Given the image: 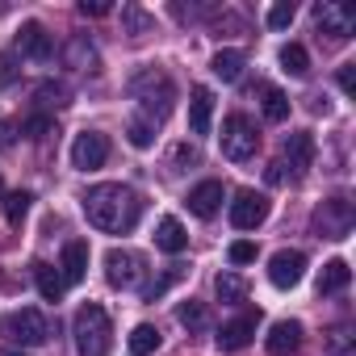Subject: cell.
I'll return each mask as SVG.
<instances>
[{
  "label": "cell",
  "mask_w": 356,
  "mask_h": 356,
  "mask_svg": "<svg viewBox=\"0 0 356 356\" xmlns=\"http://www.w3.org/2000/svg\"><path fill=\"white\" fill-rule=\"evenodd\" d=\"M84 214L105 235H130L143 218V197L130 185H97L84 193Z\"/></svg>",
  "instance_id": "cell-1"
},
{
  "label": "cell",
  "mask_w": 356,
  "mask_h": 356,
  "mask_svg": "<svg viewBox=\"0 0 356 356\" xmlns=\"http://www.w3.org/2000/svg\"><path fill=\"white\" fill-rule=\"evenodd\" d=\"M130 92H134V101H138V118L143 122H151V126H159L168 113H172V101H176V88H172V80L163 76V72H155V67H147V72H138L134 80H130Z\"/></svg>",
  "instance_id": "cell-2"
},
{
  "label": "cell",
  "mask_w": 356,
  "mask_h": 356,
  "mask_svg": "<svg viewBox=\"0 0 356 356\" xmlns=\"http://www.w3.org/2000/svg\"><path fill=\"white\" fill-rule=\"evenodd\" d=\"M72 331H76V352H80V356H109L113 327H109V314H105V306H97V302L80 306V310H76V323H72Z\"/></svg>",
  "instance_id": "cell-3"
},
{
  "label": "cell",
  "mask_w": 356,
  "mask_h": 356,
  "mask_svg": "<svg viewBox=\"0 0 356 356\" xmlns=\"http://www.w3.org/2000/svg\"><path fill=\"white\" fill-rule=\"evenodd\" d=\"M218 143H222V155H227L231 163H248V159L260 151L256 122H252L248 113H231V118H222V134H218Z\"/></svg>",
  "instance_id": "cell-4"
},
{
  "label": "cell",
  "mask_w": 356,
  "mask_h": 356,
  "mask_svg": "<svg viewBox=\"0 0 356 356\" xmlns=\"http://www.w3.org/2000/svg\"><path fill=\"white\" fill-rule=\"evenodd\" d=\"M0 335H5L9 343H22V348H38V343L51 339V323L42 318V310L22 306V310H13V314L0 318Z\"/></svg>",
  "instance_id": "cell-5"
},
{
  "label": "cell",
  "mask_w": 356,
  "mask_h": 356,
  "mask_svg": "<svg viewBox=\"0 0 356 356\" xmlns=\"http://www.w3.org/2000/svg\"><path fill=\"white\" fill-rule=\"evenodd\" d=\"M352 222H356V210H352L348 197H327L314 210V231L323 239H348L352 235Z\"/></svg>",
  "instance_id": "cell-6"
},
{
  "label": "cell",
  "mask_w": 356,
  "mask_h": 356,
  "mask_svg": "<svg viewBox=\"0 0 356 356\" xmlns=\"http://www.w3.org/2000/svg\"><path fill=\"white\" fill-rule=\"evenodd\" d=\"M143 273H147V260L138 252H130V248H109L105 252V281L113 289H134L143 281Z\"/></svg>",
  "instance_id": "cell-7"
},
{
  "label": "cell",
  "mask_w": 356,
  "mask_h": 356,
  "mask_svg": "<svg viewBox=\"0 0 356 356\" xmlns=\"http://www.w3.org/2000/svg\"><path fill=\"white\" fill-rule=\"evenodd\" d=\"M264 218H268V197H264V193H256V189L235 193V202H231V222H235V231H256Z\"/></svg>",
  "instance_id": "cell-8"
},
{
  "label": "cell",
  "mask_w": 356,
  "mask_h": 356,
  "mask_svg": "<svg viewBox=\"0 0 356 356\" xmlns=\"http://www.w3.org/2000/svg\"><path fill=\"white\" fill-rule=\"evenodd\" d=\"M105 159H109V138H105L101 130L76 134V143H72V163H76L80 172H92V168H101Z\"/></svg>",
  "instance_id": "cell-9"
},
{
  "label": "cell",
  "mask_w": 356,
  "mask_h": 356,
  "mask_svg": "<svg viewBox=\"0 0 356 356\" xmlns=\"http://www.w3.org/2000/svg\"><path fill=\"white\" fill-rule=\"evenodd\" d=\"M256 327H260V310H248V314H239V318L222 323V327H218V335H214V343H218L222 352H239V348H248V343H252Z\"/></svg>",
  "instance_id": "cell-10"
},
{
  "label": "cell",
  "mask_w": 356,
  "mask_h": 356,
  "mask_svg": "<svg viewBox=\"0 0 356 356\" xmlns=\"http://www.w3.org/2000/svg\"><path fill=\"white\" fill-rule=\"evenodd\" d=\"M302 273H306V256L302 252H277L273 260H268V281L277 285V289H293L298 281H302Z\"/></svg>",
  "instance_id": "cell-11"
},
{
  "label": "cell",
  "mask_w": 356,
  "mask_h": 356,
  "mask_svg": "<svg viewBox=\"0 0 356 356\" xmlns=\"http://www.w3.org/2000/svg\"><path fill=\"white\" fill-rule=\"evenodd\" d=\"M264 348H268V356H293V352L302 348V323H293V318L273 323V327H268Z\"/></svg>",
  "instance_id": "cell-12"
},
{
  "label": "cell",
  "mask_w": 356,
  "mask_h": 356,
  "mask_svg": "<svg viewBox=\"0 0 356 356\" xmlns=\"http://www.w3.org/2000/svg\"><path fill=\"white\" fill-rule=\"evenodd\" d=\"M281 151H285V159H289L285 168H293V181H298V176L310 168V159H314V138H310L306 130H293V134H285V147H281Z\"/></svg>",
  "instance_id": "cell-13"
},
{
  "label": "cell",
  "mask_w": 356,
  "mask_h": 356,
  "mask_svg": "<svg viewBox=\"0 0 356 356\" xmlns=\"http://www.w3.org/2000/svg\"><path fill=\"white\" fill-rule=\"evenodd\" d=\"M17 51H22V55H30V59H51L55 42H51V34H47L38 22H26V26L17 30Z\"/></svg>",
  "instance_id": "cell-14"
},
{
  "label": "cell",
  "mask_w": 356,
  "mask_h": 356,
  "mask_svg": "<svg viewBox=\"0 0 356 356\" xmlns=\"http://www.w3.org/2000/svg\"><path fill=\"white\" fill-rule=\"evenodd\" d=\"M222 181H202L193 193H189V210L197 214V218H214L218 210H222Z\"/></svg>",
  "instance_id": "cell-15"
},
{
  "label": "cell",
  "mask_w": 356,
  "mask_h": 356,
  "mask_svg": "<svg viewBox=\"0 0 356 356\" xmlns=\"http://www.w3.org/2000/svg\"><path fill=\"white\" fill-rule=\"evenodd\" d=\"M314 22H318V30L331 34L335 42H343V38L352 34V13L339 9V5H318V9H314Z\"/></svg>",
  "instance_id": "cell-16"
},
{
  "label": "cell",
  "mask_w": 356,
  "mask_h": 356,
  "mask_svg": "<svg viewBox=\"0 0 356 356\" xmlns=\"http://www.w3.org/2000/svg\"><path fill=\"white\" fill-rule=\"evenodd\" d=\"M210 122H214V92L210 88H193V97H189V130L193 134H210Z\"/></svg>",
  "instance_id": "cell-17"
},
{
  "label": "cell",
  "mask_w": 356,
  "mask_h": 356,
  "mask_svg": "<svg viewBox=\"0 0 356 356\" xmlns=\"http://www.w3.org/2000/svg\"><path fill=\"white\" fill-rule=\"evenodd\" d=\"M155 248H159V252H168V256H181V252L189 248L185 227L176 222V218H159V227H155Z\"/></svg>",
  "instance_id": "cell-18"
},
{
  "label": "cell",
  "mask_w": 356,
  "mask_h": 356,
  "mask_svg": "<svg viewBox=\"0 0 356 356\" xmlns=\"http://www.w3.org/2000/svg\"><path fill=\"white\" fill-rule=\"evenodd\" d=\"M84 273H88V243L84 239H72L63 248V281L76 285V281H84Z\"/></svg>",
  "instance_id": "cell-19"
},
{
  "label": "cell",
  "mask_w": 356,
  "mask_h": 356,
  "mask_svg": "<svg viewBox=\"0 0 356 356\" xmlns=\"http://www.w3.org/2000/svg\"><path fill=\"white\" fill-rule=\"evenodd\" d=\"M348 281H352L348 260H327L318 273V293H339V289H348Z\"/></svg>",
  "instance_id": "cell-20"
},
{
  "label": "cell",
  "mask_w": 356,
  "mask_h": 356,
  "mask_svg": "<svg viewBox=\"0 0 356 356\" xmlns=\"http://www.w3.org/2000/svg\"><path fill=\"white\" fill-rule=\"evenodd\" d=\"M34 281H38V293H42L47 302H59V298H63V289H67L63 273H59V268H51V264H34Z\"/></svg>",
  "instance_id": "cell-21"
},
{
  "label": "cell",
  "mask_w": 356,
  "mask_h": 356,
  "mask_svg": "<svg viewBox=\"0 0 356 356\" xmlns=\"http://www.w3.org/2000/svg\"><path fill=\"white\" fill-rule=\"evenodd\" d=\"M214 293H218V302H227V306H239V302L248 298V281H243L239 273H218V281H214Z\"/></svg>",
  "instance_id": "cell-22"
},
{
  "label": "cell",
  "mask_w": 356,
  "mask_h": 356,
  "mask_svg": "<svg viewBox=\"0 0 356 356\" xmlns=\"http://www.w3.org/2000/svg\"><path fill=\"white\" fill-rule=\"evenodd\" d=\"M243 63H248V59H243V51H218L210 67H214V76H218V80H227V84H231V80H239V76H243Z\"/></svg>",
  "instance_id": "cell-23"
},
{
  "label": "cell",
  "mask_w": 356,
  "mask_h": 356,
  "mask_svg": "<svg viewBox=\"0 0 356 356\" xmlns=\"http://www.w3.org/2000/svg\"><path fill=\"white\" fill-rule=\"evenodd\" d=\"M155 348H159V327L138 323V327L130 331V356H151Z\"/></svg>",
  "instance_id": "cell-24"
},
{
  "label": "cell",
  "mask_w": 356,
  "mask_h": 356,
  "mask_svg": "<svg viewBox=\"0 0 356 356\" xmlns=\"http://www.w3.org/2000/svg\"><path fill=\"white\" fill-rule=\"evenodd\" d=\"M281 67H285L289 76H306V72H310V55H306V47H298V42L281 47Z\"/></svg>",
  "instance_id": "cell-25"
},
{
  "label": "cell",
  "mask_w": 356,
  "mask_h": 356,
  "mask_svg": "<svg viewBox=\"0 0 356 356\" xmlns=\"http://www.w3.org/2000/svg\"><path fill=\"white\" fill-rule=\"evenodd\" d=\"M176 318H181V323H185L189 331H202V327L210 323L206 306H202V302H193V298H189V302H181V306H176Z\"/></svg>",
  "instance_id": "cell-26"
},
{
  "label": "cell",
  "mask_w": 356,
  "mask_h": 356,
  "mask_svg": "<svg viewBox=\"0 0 356 356\" xmlns=\"http://www.w3.org/2000/svg\"><path fill=\"white\" fill-rule=\"evenodd\" d=\"M264 118L268 122H285L289 118V97L281 88H264Z\"/></svg>",
  "instance_id": "cell-27"
},
{
  "label": "cell",
  "mask_w": 356,
  "mask_h": 356,
  "mask_svg": "<svg viewBox=\"0 0 356 356\" xmlns=\"http://www.w3.org/2000/svg\"><path fill=\"white\" fill-rule=\"evenodd\" d=\"M30 202H34L30 193H9V197H5V218H9L13 227H22L26 214H30Z\"/></svg>",
  "instance_id": "cell-28"
},
{
  "label": "cell",
  "mask_w": 356,
  "mask_h": 356,
  "mask_svg": "<svg viewBox=\"0 0 356 356\" xmlns=\"http://www.w3.org/2000/svg\"><path fill=\"white\" fill-rule=\"evenodd\" d=\"M181 277H185V268H181V264H176V268H168V273H163L159 281H151V285L143 289V298H147V302H155V298H163V293H168V289H172L176 281H181Z\"/></svg>",
  "instance_id": "cell-29"
},
{
  "label": "cell",
  "mask_w": 356,
  "mask_h": 356,
  "mask_svg": "<svg viewBox=\"0 0 356 356\" xmlns=\"http://www.w3.org/2000/svg\"><path fill=\"white\" fill-rule=\"evenodd\" d=\"M126 138H130L134 147H151V143H155V126L143 122V118H130V122H126Z\"/></svg>",
  "instance_id": "cell-30"
},
{
  "label": "cell",
  "mask_w": 356,
  "mask_h": 356,
  "mask_svg": "<svg viewBox=\"0 0 356 356\" xmlns=\"http://www.w3.org/2000/svg\"><path fill=\"white\" fill-rule=\"evenodd\" d=\"M38 101L59 109V105H67V88H63V84H55V80H47V84H38Z\"/></svg>",
  "instance_id": "cell-31"
},
{
  "label": "cell",
  "mask_w": 356,
  "mask_h": 356,
  "mask_svg": "<svg viewBox=\"0 0 356 356\" xmlns=\"http://www.w3.org/2000/svg\"><path fill=\"white\" fill-rule=\"evenodd\" d=\"M293 13H298V9L289 5V0H281V5L268 9V26H273V30H285V26H293Z\"/></svg>",
  "instance_id": "cell-32"
},
{
  "label": "cell",
  "mask_w": 356,
  "mask_h": 356,
  "mask_svg": "<svg viewBox=\"0 0 356 356\" xmlns=\"http://www.w3.org/2000/svg\"><path fill=\"white\" fill-rule=\"evenodd\" d=\"M22 76V67H17V59L9 55V51H0V84H13Z\"/></svg>",
  "instance_id": "cell-33"
},
{
  "label": "cell",
  "mask_w": 356,
  "mask_h": 356,
  "mask_svg": "<svg viewBox=\"0 0 356 356\" xmlns=\"http://www.w3.org/2000/svg\"><path fill=\"white\" fill-rule=\"evenodd\" d=\"M22 130H26L30 138H47V134H55V122H51V118H30Z\"/></svg>",
  "instance_id": "cell-34"
},
{
  "label": "cell",
  "mask_w": 356,
  "mask_h": 356,
  "mask_svg": "<svg viewBox=\"0 0 356 356\" xmlns=\"http://www.w3.org/2000/svg\"><path fill=\"white\" fill-rule=\"evenodd\" d=\"M252 260H256V243H248V239L231 243V264H252Z\"/></svg>",
  "instance_id": "cell-35"
},
{
  "label": "cell",
  "mask_w": 356,
  "mask_h": 356,
  "mask_svg": "<svg viewBox=\"0 0 356 356\" xmlns=\"http://www.w3.org/2000/svg\"><path fill=\"white\" fill-rule=\"evenodd\" d=\"M264 176H268V185H293V176L285 172V159H277V163H268V172H264Z\"/></svg>",
  "instance_id": "cell-36"
},
{
  "label": "cell",
  "mask_w": 356,
  "mask_h": 356,
  "mask_svg": "<svg viewBox=\"0 0 356 356\" xmlns=\"http://www.w3.org/2000/svg\"><path fill=\"white\" fill-rule=\"evenodd\" d=\"M339 88H343V92L356 88V63H343V67H339Z\"/></svg>",
  "instance_id": "cell-37"
},
{
  "label": "cell",
  "mask_w": 356,
  "mask_h": 356,
  "mask_svg": "<svg viewBox=\"0 0 356 356\" xmlns=\"http://www.w3.org/2000/svg\"><path fill=\"white\" fill-rule=\"evenodd\" d=\"M80 13H84V17H105L109 5H101V0H80Z\"/></svg>",
  "instance_id": "cell-38"
},
{
  "label": "cell",
  "mask_w": 356,
  "mask_h": 356,
  "mask_svg": "<svg viewBox=\"0 0 356 356\" xmlns=\"http://www.w3.org/2000/svg\"><path fill=\"white\" fill-rule=\"evenodd\" d=\"M126 17H130V26H134V34H147V26H151V22H147V17H143L138 9H126Z\"/></svg>",
  "instance_id": "cell-39"
},
{
  "label": "cell",
  "mask_w": 356,
  "mask_h": 356,
  "mask_svg": "<svg viewBox=\"0 0 356 356\" xmlns=\"http://www.w3.org/2000/svg\"><path fill=\"white\" fill-rule=\"evenodd\" d=\"M13 138H17V126L13 122H0V147H13Z\"/></svg>",
  "instance_id": "cell-40"
},
{
  "label": "cell",
  "mask_w": 356,
  "mask_h": 356,
  "mask_svg": "<svg viewBox=\"0 0 356 356\" xmlns=\"http://www.w3.org/2000/svg\"><path fill=\"white\" fill-rule=\"evenodd\" d=\"M176 163H197V147H176Z\"/></svg>",
  "instance_id": "cell-41"
},
{
  "label": "cell",
  "mask_w": 356,
  "mask_h": 356,
  "mask_svg": "<svg viewBox=\"0 0 356 356\" xmlns=\"http://www.w3.org/2000/svg\"><path fill=\"white\" fill-rule=\"evenodd\" d=\"M5 356H22V352H5Z\"/></svg>",
  "instance_id": "cell-42"
}]
</instances>
